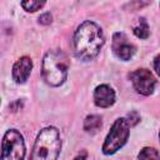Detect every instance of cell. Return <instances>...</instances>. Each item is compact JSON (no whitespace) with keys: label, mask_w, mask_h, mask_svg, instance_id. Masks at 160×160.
I'll return each mask as SVG.
<instances>
[{"label":"cell","mask_w":160,"mask_h":160,"mask_svg":"<svg viewBox=\"0 0 160 160\" xmlns=\"http://www.w3.org/2000/svg\"><path fill=\"white\" fill-rule=\"evenodd\" d=\"M101 126V119L98 115H90L84 121V129L88 132H96Z\"/></svg>","instance_id":"obj_10"},{"label":"cell","mask_w":160,"mask_h":160,"mask_svg":"<svg viewBox=\"0 0 160 160\" xmlns=\"http://www.w3.org/2000/svg\"><path fill=\"white\" fill-rule=\"evenodd\" d=\"M139 160H160V154L154 148H144L139 152Z\"/></svg>","instance_id":"obj_12"},{"label":"cell","mask_w":160,"mask_h":160,"mask_svg":"<svg viewBox=\"0 0 160 160\" xmlns=\"http://www.w3.org/2000/svg\"><path fill=\"white\" fill-rule=\"evenodd\" d=\"M25 142L22 135L15 130H8L2 139L1 160H24Z\"/></svg>","instance_id":"obj_5"},{"label":"cell","mask_w":160,"mask_h":160,"mask_svg":"<svg viewBox=\"0 0 160 160\" xmlns=\"http://www.w3.org/2000/svg\"><path fill=\"white\" fill-rule=\"evenodd\" d=\"M112 50L115 55L121 60H130L135 52V46L128 41L124 32H116L112 36Z\"/></svg>","instance_id":"obj_7"},{"label":"cell","mask_w":160,"mask_h":160,"mask_svg":"<svg viewBox=\"0 0 160 160\" xmlns=\"http://www.w3.org/2000/svg\"><path fill=\"white\" fill-rule=\"evenodd\" d=\"M154 68H155V71L158 72V75L160 76V55H158L154 59Z\"/></svg>","instance_id":"obj_15"},{"label":"cell","mask_w":160,"mask_h":160,"mask_svg":"<svg viewBox=\"0 0 160 160\" xmlns=\"http://www.w3.org/2000/svg\"><path fill=\"white\" fill-rule=\"evenodd\" d=\"M39 22L42 24V25H48V24H50V22H51V15H50L49 12L42 14V15L39 18Z\"/></svg>","instance_id":"obj_14"},{"label":"cell","mask_w":160,"mask_h":160,"mask_svg":"<svg viewBox=\"0 0 160 160\" xmlns=\"http://www.w3.org/2000/svg\"><path fill=\"white\" fill-rule=\"evenodd\" d=\"M94 101L99 108H109L115 102V92L109 85H100L94 91Z\"/></svg>","instance_id":"obj_9"},{"label":"cell","mask_w":160,"mask_h":160,"mask_svg":"<svg viewBox=\"0 0 160 160\" xmlns=\"http://www.w3.org/2000/svg\"><path fill=\"white\" fill-rule=\"evenodd\" d=\"M61 149V140L59 131L52 128L42 129L34 144L30 160H58Z\"/></svg>","instance_id":"obj_2"},{"label":"cell","mask_w":160,"mask_h":160,"mask_svg":"<svg viewBox=\"0 0 160 160\" xmlns=\"http://www.w3.org/2000/svg\"><path fill=\"white\" fill-rule=\"evenodd\" d=\"M32 69V61L28 56L20 58L12 66V78L16 82H25L30 76Z\"/></svg>","instance_id":"obj_8"},{"label":"cell","mask_w":160,"mask_h":160,"mask_svg":"<svg viewBox=\"0 0 160 160\" xmlns=\"http://www.w3.org/2000/svg\"><path fill=\"white\" fill-rule=\"evenodd\" d=\"M131 82L134 85V89L142 94V95H150L154 91L156 80L154 75L148 69H138L130 74Z\"/></svg>","instance_id":"obj_6"},{"label":"cell","mask_w":160,"mask_h":160,"mask_svg":"<svg viewBox=\"0 0 160 160\" xmlns=\"http://www.w3.org/2000/svg\"><path fill=\"white\" fill-rule=\"evenodd\" d=\"M74 160H84V158H81V156H78V158H75Z\"/></svg>","instance_id":"obj_16"},{"label":"cell","mask_w":160,"mask_h":160,"mask_svg":"<svg viewBox=\"0 0 160 160\" xmlns=\"http://www.w3.org/2000/svg\"><path fill=\"white\" fill-rule=\"evenodd\" d=\"M69 61L62 51H50L44 56L41 74L44 80L51 86L61 85L68 76Z\"/></svg>","instance_id":"obj_3"},{"label":"cell","mask_w":160,"mask_h":160,"mask_svg":"<svg viewBox=\"0 0 160 160\" xmlns=\"http://www.w3.org/2000/svg\"><path fill=\"white\" fill-rule=\"evenodd\" d=\"M129 130H130L129 121L126 119H118L112 124V126L104 141L102 152L106 155H111V154L116 152L126 142V140L129 138Z\"/></svg>","instance_id":"obj_4"},{"label":"cell","mask_w":160,"mask_h":160,"mask_svg":"<svg viewBox=\"0 0 160 160\" xmlns=\"http://www.w3.org/2000/svg\"><path fill=\"white\" fill-rule=\"evenodd\" d=\"M104 45L101 29L92 21L82 22L74 35V50L79 59L92 60Z\"/></svg>","instance_id":"obj_1"},{"label":"cell","mask_w":160,"mask_h":160,"mask_svg":"<svg viewBox=\"0 0 160 160\" xmlns=\"http://www.w3.org/2000/svg\"><path fill=\"white\" fill-rule=\"evenodd\" d=\"M44 4H45V1H34V0H30V1H22V2H21V6H22L26 11L34 12V11L39 10L40 8H42Z\"/></svg>","instance_id":"obj_13"},{"label":"cell","mask_w":160,"mask_h":160,"mask_svg":"<svg viewBox=\"0 0 160 160\" xmlns=\"http://www.w3.org/2000/svg\"><path fill=\"white\" fill-rule=\"evenodd\" d=\"M134 34L140 39H146L149 36V25L145 19H139L136 26H134Z\"/></svg>","instance_id":"obj_11"}]
</instances>
